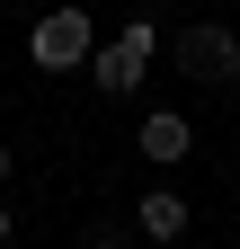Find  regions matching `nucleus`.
Wrapping results in <instances>:
<instances>
[{
	"label": "nucleus",
	"instance_id": "f257e3e1",
	"mask_svg": "<svg viewBox=\"0 0 240 249\" xmlns=\"http://www.w3.org/2000/svg\"><path fill=\"white\" fill-rule=\"evenodd\" d=\"M152 53H160V27H152V18H125L116 36H98V45H89V62H80V71L98 80L107 98H125V89H142Z\"/></svg>",
	"mask_w": 240,
	"mask_h": 249
},
{
	"label": "nucleus",
	"instance_id": "f03ea898",
	"mask_svg": "<svg viewBox=\"0 0 240 249\" xmlns=\"http://www.w3.org/2000/svg\"><path fill=\"white\" fill-rule=\"evenodd\" d=\"M89 45H98V18L71 9V0H63V9H45L36 27H27V62H36V71H80Z\"/></svg>",
	"mask_w": 240,
	"mask_h": 249
},
{
	"label": "nucleus",
	"instance_id": "7ed1b4c3",
	"mask_svg": "<svg viewBox=\"0 0 240 249\" xmlns=\"http://www.w3.org/2000/svg\"><path fill=\"white\" fill-rule=\"evenodd\" d=\"M160 45L178 62V80H223L231 89V71H240V36L223 18H196V27H178V36H160Z\"/></svg>",
	"mask_w": 240,
	"mask_h": 249
},
{
	"label": "nucleus",
	"instance_id": "20e7f679",
	"mask_svg": "<svg viewBox=\"0 0 240 249\" xmlns=\"http://www.w3.org/2000/svg\"><path fill=\"white\" fill-rule=\"evenodd\" d=\"M134 151H142L152 169H178V160L196 151V124L178 116V107H152V116H142V134H134Z\"/></svg>",
	"mask_w": 240,
	"mask_h": 249
},
{
	"label": "nucleus",
	"instance_id": "39448f33",
	"mask_svg": "<svg viewBox=\"0 0 240 249\" xmlns=\"http://www.w3.org/2000/svg\"><path fill=\"white\" fill-rule=\"evenodd\" d=\"M187 196L178 187H152V196H134V240H152V249H169V240H187Z\"/></svg>",
	"mask_w": 240,
	"mask_h": 249
},
{
	"label": "nucleus",
	"instance_id": "423d86ee",
	"mask_svg": "<svg viewBox=\"0 0 240 249\" xmlns=\"http://www.w3.org/2000/svg\"><path fill=\"white\" fill-rule=\"evenodd\" d=\"M9 231H18V213H9V205H0V249H9Z\"/></svg>",
	"mask_w": 240,
	"mask_h": 249
},
{
	"label": "nucleus",
	"instance_id": "0eeeda50",
	"mask_svg": "<svg viewBox=\"0 0 240 249\" xmlns=\"http://www.w3.org/2000/svg\"><path fill=\"white\" fill-rule=\"evenodd\" d=\"M89 249H125V231H98V240H89Z\"/></svg>",
	"mask_w": 240,
	"mask_h": 249
},
{
	"label": "nucleus",
	"instance_id": "6e6552de",
	"mask_svg": "<svg viewBox=\"0 0 240 249\" xmlns=\"http://www.w3.org/2000/svg\"><path fill=\"white\" fill-rule=\"evenodd\" d=\"M9 160H18V151H9V142H0V178H9Z\"/></svg>",
	"mask_w": 240,
	"mask_h": 249
},
{
	"label": "nucleus",
	"instance_id": "1a4fd4ad",
	"mask_svg": "<svg viewBox=\"0 0 240 249\" xmlns=\"http://www.w3.org/2000/svg\"><path fill=\"white\" fill-rule=\"evenodd\" d=\"M231 107H240V71H231Z\"/></svg>",
	"mask_w": 240,
	"mask_h": 249
}]
</instances>
